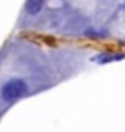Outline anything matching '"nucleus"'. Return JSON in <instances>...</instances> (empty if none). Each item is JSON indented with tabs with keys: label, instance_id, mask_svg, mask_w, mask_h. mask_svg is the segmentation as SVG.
<instances>
[{
	"label": "nucleus",
	"instance_id": "1",
	"mask_svg": "<svg viewBox=\"0 0 125 132\" xmlns=\"http://www.w3.org/2000/svg\"><path fill=\"white\" fill-rule=\"evenodd\" d=\"M26 92H28V85L22 79L15 77V79H9L4 85V88H2V99L6 103H13V101H17V99H20Z\"/></svg>",
	"mask_w": 125,
	"mask_h": 132
},
{
	"label": "nucleus",
	"instance_id": "2",
	"mask_svg": "<svg viewBox=\"0 0 125 132\" xmlns=\"http://www.w3.org/2000/svg\"><path fill=\"white\" fill-rule=\"evenodd\" d=\"M121 59H125V53H103V55H98L94 61H98L99 64H105V62H114Z\"/></svg>",
	"mask_w": 125,
	"mask_h": 132
},
{
	"label": "nucleus",
	"instance_id": "3",
	"mask_svg": "<svg viewBox=\"0 0 125 132\" xmlns=\"http://www.w3.org/2000/svg\"><path fill=\"white\" fill-rule=\"evenodd\" d=\"M42 6H44L42 2H28V4H26V9H28V11H31V13H37Z\"/></svg>",
	"mask_w": 125,
	"mask_h": 132
}]
</instances>
